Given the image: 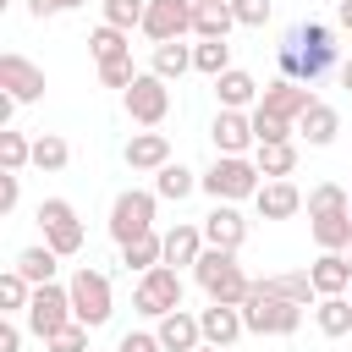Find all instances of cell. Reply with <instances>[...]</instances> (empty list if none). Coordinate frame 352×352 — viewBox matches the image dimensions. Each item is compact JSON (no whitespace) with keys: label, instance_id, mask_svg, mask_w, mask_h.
I'll return each mask as SVG.
<instances>
[{"label":"cell","instance_id":"6da1fadb","mask_svg":"<svg viewBox=\"0 0 352 352\" xmlns=\"http://www.w3.org/2000/svg\"><path fill=\"white\" fill-rule=\"evenodd\" d=\"M330 66H336V28H324V22H302V28H292V38L280 44V77L314 88Z\"/></svg>","mask_w":352,"mask_h":352},{"label":"cell","instance_id":"7a4b0ae2","mask_svg":"<svg viewBox=\"0 0 352 352\" xmlns=\"http://www.w3.org/2000/svg\"><path fill=\"white\" fill-rule=\"evenodd\" d=\"M192 280L204 286V297H209V302H236V308H242V297L253 292L248 270H242V264H236V253H226V248H204V253H198V264H192Z\"/></svg>","mask_w":352,"mask_h":352},{"label":"cell","instance_id":"3957f363","mask_svg":"<svg viewBox=\"0 0 352 352\" xmlns=\"http://www.w3.org/2000/svg\"><path fill=\"white\" fill-rule=\"evenodd\" d=\"M264 187V170L248 160V154H214V165L204 170V192L214 204H242Z\"/></svg>","mask_w":352,"mask_h":352},{"label":"cell","instance_id":"277c9868","mask_svg":"<svg viewBox=\"0 0 352 352\" xmlns=\"http://www.w3.org/2000/svg\"><path fill=\"white\" fill-rule=\"evenodd\" d=\"M242 324H248V336H292L302 324V308L275 297L264 280H253V292L242 297Z\"/></svg>","mask_w":352,"mask_h":352},{"label":"cell","instance_id":"5b68a950","mask_svg":"<svg viewBox=\"0 0 352 352\" xmlns=\"http://www.w3.org/2000/svg\"><path fill=\"white\" fill-rule=\"evenodd\" d=\"M66 286H72V319H77V324H88V330H99V324L110 319V308H116V297H110V275L82 264Z\"/></svg>","mask_w":352,"mask_h":352},{"label":"cell","instance_id":"8992f818","mask_svg":"<svg viewBox=\"0 0 352 352\" xmlns=\"http://www.w3.org/2000/svg\"><path fill=\"white\" fill-rule=\"evenodd\" d=\"M132 308H138L143 319H165L170 308H182V275H176L170 264L143 270L138 286H132Z\"/></svg>","mask_w":352,"mask_h":352},{"label":"cell","instance_id":"52a82bcc","mask_svg":"<svg viewBox=\"0 0 352 352\" xmlns=\"http://www.w3.org/2000/svg\"><path fill=\"white\" fill-rule=\"evenodd\" d=\"M154 204H160V192H143V187L116 192V204H110V236H116V248L154 231Z\"/></svg>","mask_w":352,"mask_h":352},{"label":"cell","instance_id":"ba28073f","mask_svg":"<svg viewBox=\"0 0 352 352\" xmlns=\"http://www.w3.org/2000/svg\"><path fill=\"white\" fill-rule=\"evenodd\" d=\"M121 104H126V116H132L138 126H160V121L170 116V82L154 77V72H138L132 88H121Z\"/></svg>","mask_w":352,"mask_h":352},{"label":"cell","instance_id":"9c48e42d","mask_svg":"<svg viewBox=\"0 0 352 352\" xmlns=\"http://www.w3.org/2000/svg\"><path fill=\"white\" fill-rule=\"evenodd\" d=\"M28 330L38 336V341H50L55 330H66L72 324V286H55V280H44V286H33V302H28Z\"/></svg>","mask_w":352,"mask_h":352},{"label":"cell","instance_id":"30bf717a","mask_svg":"<svg viewBox=\"0 0 352 352\" xmlns=\"http://www.w3.org/2000/svg\"><path fill=\"white\" fill-rule=\"evenodd\" d=\"M38 226H44V242L60 253V258H77L82 253V220L66 198H44L38 204Z\"/></svg>","mask_w":352,"mask_h":352},{"label":"cell","instance_id":"8fae6325","mask_svg":"<svg viewBox=\"0 0 352 352\" xmlns=\"http://www.w3.org/2000/svg\"><path fill=\"white\" fill-rule=\"evenodd\" d=\"M0 88H6L16 104L44 99V66H33V60L16 55V50H6V55H0Z\"/></svg>","mask_w":352,"mask_h":352},{"label":"cell","instance_id":"7c38bea8","mask_svg":"<svg viewBox=\"0 0 352 352\" xmlns=\"http://www.w3.org/2000/svg\"><path fill=\"white\" fill-rule=\"evenodd\" d=\"M143 33L154 44H170L182 33H192V0H148L143 11Z\"/></svg>","mask_w":352,"mask_h":352},{"label":"cell","instance_id":"4fadbf2b","mask_svg":"<svg viewBox=\"0 0 352 352\" xmlns=\"http://www.w3.org/2000/svg\"><path fill=\"white\" fill-rule=\"evenodd\" d=\"M314 104V94H308V82H292V77H275V82H264L258 88V110H270V116H280V121H297L302 110Z\"/></svg>","mask_w":352,"mask_h":352},{"label":"cell","instance_id":"5bb4252c","mask_svg":"<svg viewBox=\"0 0 352 352\" xmlns=\"http://www.w3.org/2000/svg\"><path fill=\"white\" fill-rule=\"evenodd\" d=\"M209 138H214V154H248V148H258L253 110H220L214 126H209Z\"/></svg>","mask_w":352,"mask_h":352},{"label":"cell","instance_id":"9a60e30c","mask_svg":"<svg viewBox=\"0 0 352 352\" xmlns=\"http://www.w3.org/2000/svg\"><path fill=\"white\" fill-rule=\"evenodd\" d=\"M253 209H258V220H292L302 209V192H297L292 176H275V182H264L253 192Z\"/></svg>","mask_w":352,"mask_h":352},{"label":"cell","instance_id":"2e32d148","mask_svg":"<svg viewBox=\"0 0 352 352\" xmlns=\"http://www.w3.org/2000/svg\"><path fill=\"white\" fill-rule=\"evenodd\" d=\"M204 242H209V248H226V253H236V248L248 242V220L236 214V204H214V209L204 214Z\"/></svg>","mask_w":352,"mask_h":352},{"label":"cell","instance_id":"e0dca14e","mask_svg":"<svg viewBox=\"0 0 352 352\" xmlns=\"http://www.w3.org/2000/svg\"><path fill=\"white\" fill-rule=\"evenodd\" d=\"M198 324H204V341H209V346H231L236 336H248L236 302H209V308L198 314Z\"/></svg>","mask_w":352,"mask_h":352},{"label":"cell","instance_id":"ac0fdd59","mask_svg":"<svg viewBox=\"0 0 352 352\" xmlns=\"http://www.w3.org/2000/svg\"><path fill=\"white\" fill-rule=\"evenodd\" d=\"M336 132H341V116H336V104H324V99H314V104L297 116V138H302L308 148L336 143Z\"/></svg>","mask_w":352,"mask_h":352},{"label":"cell","instance_id":"d6986e66","mask_svg":"<svg viewBox=\"0 0 352 352\" xmlns=\"http://www.w3.org/2000/svg\"><path fill=\"white\" fill-rule=\"evenodd\" d=\"M160 346H165V352H192V346H204V324H198V314L170 308V314L160 319Z\"/></svg>","mask_w":352,"mask_h":352},{"label":"cell","instance_id":"ffe728a7","mask_svg":"<svg viewBox=\"0 0 352 352\" xmlns=\"http://www.w3.org/2000/svg\"><path fill=\"white\" fill-rule=\"evenodd\" d=\"M126 165L132 170H160V165H170V138L165 132H132L126 138Z\"/></svg>","mask_w":352,"mask_h":352},{"label":"cell","instance_id":"44dd1931","mask_svg":"<svg viewBox=\"0 0 352 352\" xmlns=\"http://www.w3.org/2000/svg\"><path fill=\"white\" fill-rule=\"evenodd\" d=\"M308 275H314V292H319V297L352 292V264H346V253H319V258L308 264Z\"/></svg>","mask_w":352,"mask_h":352},{"label":"cell","instance_id":"7402d4cb","mask_svg":"<svg viewBox=\"0 0 352 352\" xmlns=\"http://www.w3.org/2000/svg\"><path fill=\"white\" fill-rule=\"evenodd\" d=\"M214 99H220V110H248V104H258V82H253V72H242V66L220 72V77H214Z\"/></svg>","mask_w":352,"mask_h":352},{"label":"cell","instance_id":"603a6c76","mask_svg":"<svg viewBox=\"0 0 352 352\" xmlns=\"http://www.w3.org/2000/svg\"><path fill=\"white\" fill-rule=\"evenodd\" d=\"M231 28H236L231 0H192V33L198 38H226Z\"/></svg>","mask_w":352,"mask_h":352},{"label":"cell","instance_id":"cb8c5ba5","mask_svg":"<svg viewBox=\"0 0 352 352\" xmlns=\"http://www.w3.org/2000/svg\"><path fill=\"white\" fill-rule=\"evenodd\" d=\"M204 248H209V242H204V226H187V220H182V226H170V231H165V264H170V270L198 264V253H204Z\"/></svg>","mask_w":352,"mask_h":352},{"label":"cell","instance_id":"d4e9b609","mask_svg":"<svg viewBox=\"0 0 352 352\" xmlns=\"http://www.w3.org/2000/svg\"><path fill=\"white\" fill-rule=\"evenodd\" d=\"M121 264L126 270H154V264H165V231H148V236H132V242H121Z\"/></svg>","mask_w":352,"mask_h":352},{"label":"cell","instance_id":"484cf974","mask_svg":"<svg viewBox=\"0 0 352 352\" xmlns=\"http://www.w3.org/2000/svg\"><path fill=\"white\" fill-rule=\"evenodd\" d=\"M314 324L336 341V336H346L352 330V292H341V297H319L314 302Z\"/></svg>","mask_w":352,"mask_h":352},{"label":"cell","instance_id":"4316f807","mask_svg":"<svg viewBox=\"0 0 352 352\" xmlns=\"http://www.w3.org/2000/svg\"><path fill=\"white\" fill-rule=\"evenodd\" d=\"M198 187H204V176H198V170H187V165H160V170H154V192H160V198H170V204H182V198H187V192H198Z\"/></svg>","mask_w":352,"mask_h":352},{"label":"cell","instance_id":"83f0119b","mask_svg":"<svg viewBox=\"0 0 352 352\" xmlns=\"http://www.w3.org/2000/svg\"><path fill=\"white\" fill-rule=\"evenodd\" d=\"M308 231H314V242H319L324 253H341V248L352 242V209H346V214H314Z\"/></svg>","mask_w":352,"mask_h":352},{"label":"cell","instance_id":"f1b7e54d","mask_svg":"<svg viewBox=\"0 0 352 352\" xmlns=\"http://www.w3.org/2000/svg\"><path fill=\"white\" fill-rule=\"evenodd\" d=\"M148 72H154V77H165V82H176L182 72H192V50H187L182 38H170V44H154V60H148Z\"/></svg>","mask_w":352,"mask_h":352},{"label":"cell","instance_id":"f546056e","mask_svg":"<svg viewBox=\"0 0 352 352\" xmlns=\"http://www.w3.org/2000/svg\"><path fill=\"white\" fill-rule=\"evenodd\" d=\"M253 165L264 170V182L292 176V170H297V143H258V148H253Z\"/></svg>","mask_w":352,"mask_h":352},{"label":"cell","instance_id":"4dcf8cb0","mask_svg":"<svg viewBox=\"0 0 352 352\" xmlns=\"http://www.w3.org/2000/svg\"><path fill=\"white\" fill-rule=\"evenodd\" d=\"M16 270H22L33 286H44V280H55V270H60V253H55L50 242H38V248H22V253H16Z\"/></svg>","mask_w":352,"mask_h":352},{"label":"cell","instance_id":"1f68e13d","mask_svg":"<svg viewBox=\"0 0 352 352\" xmlns=\"http://www.w3.org/2000/svg\"><path fill=\"white\" fill-rule=\"evenodd\" d=\"M264 286H270L275 297H286V302H297V308H308V302H319V292H314V275H308V270H292V275H264Z\"/></svg>","mask_w":352,"mask_h":352},{"label":"cell","instance_id":"d6a6232c","mask_svg":"<svg viewBox=\"0 0 352 352\" xmlns=\"http://www.w3.org/2000/svg\"><path fill=\"white\" fill-rule=\"evenodd\" d=\"M302 209H308V220H314V214H346V209H352V192H346L341 182H319V187L302 198Z\"/></svg>","mask_w":352,"mask_h":352},{"label":"cell","instance_id":"836d02e7","mask_svg":"<svg viewBox=\"0 0 352 352\" xmlns=\"http://www.w3.org/2000/svg\"><path fill=\"white\" fill-rule=\"evenodd\" d=\"M192 72H204V77L231 72V44H226V38H198V44H192Z\"/></svg>","mask_w":352,"mask_h":352},{"label":"cell","instance_id":"e575fe53","mask_svg":"<svg viewBox=\"0 0 352 352\" xmlns=\"http://www.w3.org/2000/svg\"><path fill=\"white\" fill-rule=\"evenodd\" d=\"M28 302H33V280L11 264V270L0 275V314H28Z\"/></svg>","mask_w":352,"mask_h":352},{"label":"cell","instance_id":"d590c367","mask_svg":"<svg viewBox=\"0 0 352 352\" xmlns=\"http://www.w3.org/2000/svg\"><path fill=\"white\" fill-rule=\"evenodd\" d=\"M126 28H110V22H99L94 33H88V50H94V60H121L126 55Z\"/></svg>","mask_w":352,"mask_h":352},{"label":"cell","instance_id":"8d00e7d4","mask_svg":"<svg viewBox=\"0 0 352 352\" xmlns=\"http://www.w3.org/2000/svg\"><path fill=\"white\" fill-rule=\"evenodd\" d=\"M66 160H72V148H66L60 132H38L33 138V165L38 170H66Z\"/></svg>","mask_w":352,"mask_h":352},{"label":"cell","instance_id":"74e56055","mask_svg":"<svg viewBox=\"0 0 352 352\" xmlns=\"http://www.w3.org/2000/svg\"><path fill=\"white\" fill-rule=\"evenodd\" d=\"M253 138L258 143H292L297 138V121H280V116H270V110L253 104Z\"/></svg>","mask_w":352,"mask_h":352},{"label":"cell","instance_id":"f35d334b","mask_svg":"<svg viewBox=\"0 0 352 352\" xmlns=\"http://www.w3.org/2000/svg\"><path fill=\"white\" fill-rule=\"evenodd\" d=\"M0 165L6 170H28L33 165V143L22 132H11V126H0Z\"/></svg>","mask_w":352,"mask_h":352},{"label":"cell","instance_id":"ab89813d","mask_svg":"<svg viewBox=\"0 0 352 352\" xmlns=\"http://www.w3.org/2000/svg\"><path fill=\"white\" fill-rule=\"evenodd\" d=\"M99 11H104V22L110 28H143V11H148V0H99Z\"/></svg>","mask_w":352,"mask_h":352},{"label":"cell","instance_id":"60d3db41","mask_svg":"<svg viewBox=\"0 0 352 352\" xmlns=\"http://www.w3.org/2000/svg\"><path fill=\"white\" fill-rule=\"evenodd\" d=\"M44 346H50V352H88V324H77V319H72V324H66V330H55Z\"/></svg>","mask_w":352,"mask_h":352},{"label":"cell","instance_id":"b9f144b4","mask_svg":"<svg viewBox=\"0 0 352 352\" xmlns=\"http://www.w3.org/2000/svg\"><path fill=\"white\" fill-rule=\"evenodd\" d=\"M132 55H121V60H99V82L104 88H132Z\"/></svg>","mask_w":352,"mask_h":352},{"label":"cell","instance_id":"7bdbcfd3","mask_svg":"<svg viewBox=\"0 0 352 352\" xmlns=\"http://www.w3.org/2000/svg\"><path fill=\"white\" fill-rule=\"evenodd\" d=\"M236 11V28H264L270 22V0H231Z\"/></svg>","mask_w":352,"mask_h":352},{"label":"cell","instance_id":"ee69618b","mask_svg":"<svg viewBox=\"0 0 352 352\" xmlns=\"http://www.w3.org/2000/svg\"><path fill=\"white\" fill-rule=\"evenodd\" d=\"M116 352H165V346H160V330H126Z\"/></svg>","mask_w":352,"mask_h":352},{"label":"cell","instance_id":"f6af8a7d","mask_svg":"<svg viewBox=\"0 0 352 352\" xmlns=\"http://www.w3.org/2000/svg\"><path fill=\"white\" fill-rule=\"evenodd\" d=\"M16 198H22V170H6V176H0V214H11Z\"/></svg>","mask_w":352,"mask_h":352},{"label":"cell","instance_id":"bcb514c9","mask_svg":"<svg viewBox=\"0 0 352 352\" xmlns=\"http://www.w3.org/2000/svg\"><path fill=\"white\" fill-rule=\"evenodd\" d=\"M0 352H22V324H16V314L0 319Z\"/></svg>","mask_w":352,"mask_h":352},{"label":"cell","instance_id":"7dc6e473","mask_svg":"<svg viewBox=\"0 0 352 352\" xmlns=\"http://www.w3.org/2000/svg\"><path fill=\"white\" fill-rule=\"evenodd\" d=\"M28 11L44 22V16H55V11H60V0H28Z\"/></svg>","mask_w":352,"mask_h":352},{"label":"cell","instance_id":"c3c4849f","mask_svg":"<svg viewBox=\"0 0 352 352\" xmlns=\"http://www.w3.org/2000/svg\"><path fill=\"white\" fill-rule=\"evenodd\" d=\"M336 28H346V33H352V0H341V6H336Z\"/></svg>","mask_w":352,"mask_h":352},{"label":"cell","instance_id":"681fc988","mask_svg":"<svg viewBox=\"0 0 352 352\" xmlns=\"http://www.w3.org/2000/svg\"><path fill=\"white\" fill-rule=\"evenodd\" d=\"M341 88H352V55L341 60Z\"/></svg>","mask_w":352,"mask_h":352},{"label":"cell","instance_id":"f907efd6","mask_svg":"<svg viewBox=\"0 0 352 352\" xmlns=\"http://www.w3.org/2000/svg\"><path fill=\"white\" fill-rule=\"evenodd\" d=\"M77 6H88V0H60V11H77Z\"/></svg>","mask_w":352,"mask_h":352},{"label":"cell","instance_id":"816d5d0a","mask_svg":"<svg viewBox=\"0 0 352 352\" xmlns=\"http://www.w3.org/2000/svg\"><path fill=\"white\" fill-rule=\"evenodd\" d=\"M192 352H226V346H209V341H204V346H192Z\"/></svg>","mask_w":352,"mask_h":352},{"label":"cell","instance_id":"f5cc1de1","mask_svg":"<svg viewBox=\"0 0 352 352\" xmlns=\"http://www.w3.org/2000/svg\"><path fill=\"white\" fill-rule=\"evenodd\" d=\"M341 253H346V264H352V242H346V248H341Z\"/></svg>","mask_w":352,"mask_h":352},{"label":"cell","instance_id":"db71d44e","mask_svg":"<svg viewBox=\"0 0 352 352\" xmlns=\"http://www.w3.org/2000/svg\"><path fill=\"white\" fill-rule=\"evenodd\" d=\"M330 6H341V0H330Z\"/></svg>","mask_w":352,"mask_h":352}]
</instances>
